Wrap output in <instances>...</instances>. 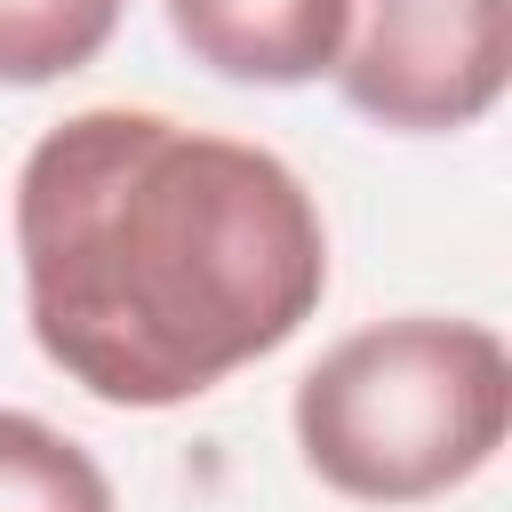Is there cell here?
<instances>
[{
	"instance_id": "6da1fadb",
	"label": "cell",
	"mask_w": 512,
	"mask_h": 512,
	"mask_svg": "<svg viewBox=\"0 0 512 512\" xmlns=\"http://www.w3.org/2000/svg\"><path fill=\"white\" fill-rule=\"evenodd\" d=\"M16 272L64 384L104 408H184L320 312L328 224L280 152L88 104L16 168Z\"/></svg>"
},
{
	"instance_id": "7a4b0ae2",
	"label": "cell",
	"mask_w": 512,
	"mask_h": 512,
	"mask_svg": "<svg viewBox=\"0 0 512 512\" xmlns=\"http://www.w3.org/2000/svg\"><path fill=\"white\" fill-rule=\"evenodd\" d=\"M296 456L352 504H432L512 432V352L488 320L400 312L328 344L288 400Z\"/></svg>"
},
{
	"instance_id": "3957f363",
	"label": "cell",
	"mask_w": 512,
	"mask_h": 512,
	"mask_svg": "<svg viewBox=\"0 0 512 512\" xmlns=\"http://www.w3.org/2000/svg\"><path fill=\"white\" fill-rule=\"evenodd\" d=\"M328 80L392 136H456L512 80V0H352Z\"/></svg>"
},
{
	"instance_id": "277c9868",
	"label": "cell",
	"mask_w": 512,
	"mask_h": 512,
	"mask_svg": "<svg viewBox=\"0 0 512 512\" xmlns=\"http://www.w3.org/2000/svg\"><path fill=\"white\" fill-rule=\"evenodd\" d=\"M176 48L240 88H304L336 72L352 0H160Z\"/></svg>"
},
{
	"instance_id": "5b68a950",
	"label": "cell",
	"mask_w": 512,
	"mask_h": 512,
	"mask_svg": "<svg viewBox=\"0 0 512 512\" xmlns=\"http://www.w3.org/2000/svg\"><path fill=\"white\" fill-rule=\"evenodd\" d=\"M0 512H120L104 464L56 424L0 408Z\"/></svg>"
},
{
	"instance_id": "8992f818",
	"label": "cell",
	"mask_w": 512,
	"mask_h": 512,
	"mask_svg": "<svg viewBox=\"0 0 512 512\" xmlns=\"http://www.w3.org/2000/svg\"><path fill=\"white\" fill-rule=\"evenodd\" d=\"M128 0H0V88H48L96 64Z\"/></svg>"
}]
</instances>
